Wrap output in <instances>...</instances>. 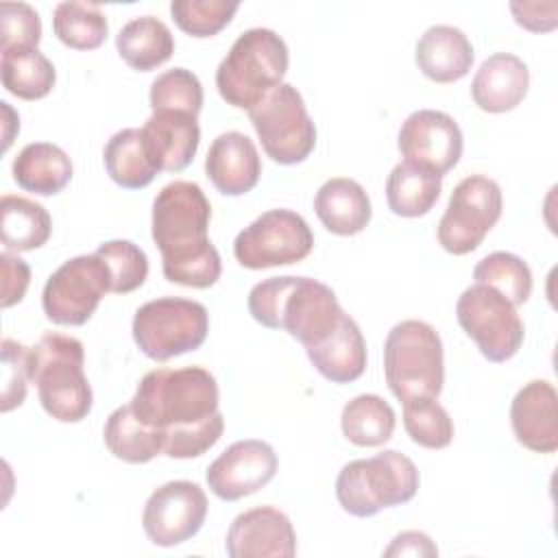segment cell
Wrapping results in <instances>:
<instances>
[{"label":"cell","instance_id":"1","mask_svg":"<svg viewBox=\"0 0 558 558\" xmlns=\"http://www.w3.org/2000/svg\"><path fill=\"white\" fill-rule=\"evenodd\" d=\"M218 401L216 377L203 366H185L146 373L129 405L140 421L166 432L168 458L187 460L220 440L225 418Z\"/></svg>","mask_w":558,"mask_h":558},{"label":"cell","instance_id":"2","mask_svg":"<svg viewBox=\"0 0 558 558\" xmlns=\"http://www.w3.org/2000/svg\"><path fill=\"white\" fill-rule=\"evenodd\" d=\"M211 205L194 181H172L153 201L150 233L161 253L163 277L187 288H211L222 262L207 229Z\"/></svg>","mask_w":558,"mask_h":558},{"label":"cell","instance_id":"3","mask_svg":"<svg viewBox=\"0 0 558 558\" xmlns=\"http://www.w3.org/2000/svg\"><path fill=\"white\" fill-rule=\"evenodd\" d=\"M246 303L259 325L288 331L305 349L323 342L344 314L333 290L312 277L264 279L251 288Z\"/></svg>","mask_w":558,"mask_h":558},{"label":"cell","instance_id":"4","mask_svg":"<svg viewBox=\"0 0 558 558\" xmlns=\"http://www.w3.org/2000/svg\"><path fill=\"white\" fill-rule=\"evenodd\" d=\"M85 349L78 338L48 331L28 347V375L39 403L61 423H78L92 412L94 395L85 377Z\"/></svg>","mask_w":558,"mask_h":558},{"label":"cell","instance_id":"5","mask_svg":"<svg viewBox=\"0 0 558 558\" xmlns=\"http://www.w3.org/2000/svg\"><path fill=\"white\" fill-rule=\"evenodd\" d=\"M288 63L290 54L281 35L270 28H248L216 70L218 94L227 105L251 111L283 83Z\"/></svg>","mask_w":558,"mask_h":558},{"label":"cell","instance_id":"6","mask_svg":"<svg viewBox=\"0 0 558 558\" xmlns=\"http://www.w3.org/2000/svg\"><path fill=\"white\" fill-rule=\"evenodd\" d=\"M384 375L390 392L401 401L438 399L445 384L442 340L423 320L397 323L384 342Z\"/></svg>","mask_w":558,"mask_h":558},{"label":"cell","instance_id":"7","mask_svg":"<svg viewBox=\"0 0 558 558\" xmlns=\"http://www.w3.org/2000/svg\"><path fill=\"white\" fill-rule=\"evenodd\" d=\"M416 464L395 451L386 449L366 460L347 462L336 480V497L344 512L366 519L384 508L408 504L418 490Z\"/></svg>","mask_w":558,"mask_h":558},{"label":"cell","instance_id":"8","mask_svg":"<svg viewBox=\"0 0 558 558\" xmlns=\"http://www.w3.org/2000/svg\"><path fill=\"white\" fill-rule=\"evenodd\" d=\"M131 329L135 344L146 357L168 362L196 351L205 342L209 314L198 301L161 296L137 307Z\"/></svg>","mask_w":558,"mask_h":558},{"label":"cell","instance_id":"9","mask_svg":"<svg viewBox=\"0 0 558 558\" xmlns=\"http://www.w3.org/2000/svg\"><path fill=\"white\" fill-rule=\"evenodd\" d=\"M248 118L264 153L281 166L305 161L316 146L314 120L305 109L301 92L290 83L275 87L248 111Z\"/></svg>","mask_w":558,"mask_h":558},{"label":"cell","instance_id":"10","mask_svg":"<svg viewBox=\"0 0 558 558\" xmlns=\"http://www.w3.org/2000/svg\"><path fill=\"white\" fill-rule=\"evenodd\" d=\"M504 209L501 187L495 179L471 174L462 179L447 203L438 222V244L451 255L475 251L486 233L497 225Z\"/></svg>","mask_w":558,"mask_h":558},{"label":"cell","instance_id":"11","mask_svg":"<svg viewBox=\"0 0 558 558\" xmlns=\"http://www.w3.org/2000/svg\"><path fill=\"white\" fill-rule=\"evenodd\" d=\"M314 248V233L292 209H270L244 227L233 240V255L251 270L303 262Z\"/></svg>","mask_w":558,"mask_h":558},{"label":"cell","instance_id":"12","mask_svg":"<svg viewBox=\"0 0 558 558\" xmlns=\"http://www.w3.org/2000/svg\"><path fill=\"white\" fill-rule=\"evenodd\" d=\"M456 318L488 362L501 364L523 344L525 331L517 307L484 283H473L460 294Z\"/></svg>","mask_w":558,"mask_h":558},{"label":"cell","instance_id":"13","mask_svg":"<svg viewBox=\"0 0 558 558\" xmlns=\"http://www.w3.org/2000/svg\"><path fill=\"white\" fill-rule=\"evenodd\" d=\"M107 292H111V283L105 262L96 253L76 255L48 277L41 292V307L54 325L81 327L92 318Z\"/></svg>","mask_w":558,"mask_h":558},{"label":"cell","instance_id":"14","mask_svg":"<svg viewBox=\"0 0 558 558\" xmlns=\"http://www.w3.org/2000/svg\"><path fill=\"white\" fill-rule=\"evenodd\" d=\"M207 517V495L190 480L166 482L150 493L142 512V527L150 543L174 547L198 534Z\"/></svg>","mask_w":558,"mask_h":558},{"label":"cell","instance_id":"15","mask_svg":"<svg viewBox=\"0 0 558 558\" xmlns=\"http://www.w3.org/2000/svg\"><path fill=\"white\" fill-rule=\"evenodd\" d=\"M397 146L403 161L429 168L442 177L460 161L464 137L449 113L418 109L401 124Z\"/></svg>","mask_w":558,"mask_h":558},{"label":"cell","instance_id":"16","mask_svg":"<svg viewBox=\"0 0 558 558\" xmlns=\"http://www.w3.org/2000/svg\"><path fill=\"white\" fill-rule=\"evenodd\" d=\"M279 460L266 440L246 438L229 445L205 473L209 490L222 501H238L264 488L277 473Z\"/></svg>","mask_w":558,"mask_h":558},{"label":"cell","instance_id":"17","mask_svg":"<svg viewBox=\"0 0 558 558\" xmlns=\"http://www.w3.org/2000/svg\"><path fill=\"white\" fill-rule=\"evenodd\" d=\"M225 547L231 558H292L296 534L279 508L259 506L231 521Z\"/></svg>","mask_w":558,"mask_h":558},{"label":"cell","instance_id":"18","mask_svg":"<svg viewBox=\"0 0 558 558\" xmlns=\"http://www.w3.org/2000/svg\"><path fill=\"white\" fill-rule=\"evenodd\" d=\"M510 425L517 440L536 453L558 449V395L545 379L527 381L512 399Z\"/></svg>","mask_w":558,"mask_h":558},{"label":"cell","instance_id":"19","mask_svg":"<svg viewBox=\"0 0 558 558\" xmlns=\"http://www.w3.org/2000/svg\"><path fill=\"white\" fill-rule=\"evenodd\" d=\"M140 131L146 153L159 172L185 170L201 144L198 120L185 111H153Z\"/></svg>","mask_w":558,"mask_h":558},{"label":"cell","instance_id":"20","mask_svg":"<svg viewBox=\"0 0 558 558\" xmlns=\"http://www.w3.org/2000/svg\"><path fill=\"white\" fill-rule=\"evenodd\" d=\"M205 172L225 196L251 192L262 174V161L253 140L240 131L220 133L207 150Z\"/></svg>","mask_w":558,"mask_h":558},{"label":"cell","instance_id":"21","mask_svg":"<svg viewBox=\"0 0 558 558\" xmlns=\"http://www.w3.org/2000/svg\"><path fill=\"white\" fill-rule=\"evenodd\" d=\"M530 70L510 52L490 54L473 76V102L488 113L512 111L527 94Z\"/></svg>","mask_w":558,"mask_h":558},{"label":"cell","instance_id":"22","mask_svg":"<svg viewBox=\"0 0 558 558\" xmlns=\"http://www.w3.org/2000/svg\"><path fill=\"white\" fill-rule=\"evenodd\" d=\"M418 70L434 83H453L469 74L475 52L469 37L449 24L429 26L416 41Z\"/></svg>","mask_w":558,"mask_h":558},{"label":"cell","instance_id":"23","mask_svg":"<svg viewBox=\"0 0 558 558\" xmlns=\"http://www.w3.org/2000/svg\"><path fill=\"white\" fill-rule=\"evenodd\" d=\"M305 351L312 366L333 384L355 381L366 368V340L360 325L347 312L323 342Z\"/></svg>","mask_w":558,"mask_h":558},{"label":"cell","instance_id":"24","mask_svg":"<svg viewBox=\"0 0 558 558\" xmlns=\"http://www.w3.org/2000/svg\"><path fill=\"white\" fill-rule=\"evenodd\" d=\"M314 211L323 227L336 235H355L364 231L373 216L366 190L349 177L325 181L314 196Z\"/></svg>","mask_w":558,"mask_h":558},{"label":"cell","instance_id":"25","mask_svg":"<svg viewBox=\"0 0 558 558\" xmlns=\"http://www.w3.org/2000/svg\"><path fill=\"white\" fill-rule=\"evenodd\" d=\"M74 168L68 153L50 142L26 144L13 159L15 183L39 196H54L72 181Z\"/></svg>","mask_w":558,"mask_h":558},{"label":"cell","instance_id":"26","mask_svg":"<svg viewBox=\"0 0 558 558\" xmlns=\"http://www.w3.org/2000/svg\"><path fill=\"white\" fill-rule=\"evenodd\" d=\"M102 438L107 449L129 464L150 462L166 449V432L140 421L129 403L109 414Z\"/></svg>","mask_w":558,"mask_h":558},{"label":"cell","instance_id":"27","mask_svg":"<svg viewBox=\"0 0 558 558\" xmlns=\"http://www.w3.org/2000/svg\"><path fill=\"white\" fill-rule=\"evenodd\" d=\"M116 48L129 68L137 72H150L172 57L174 37L161 20L142 15L133 17L120 28Z\"/></svg>","mask_w":558,"mask_h":558},{"label":"cell","instance_id":"28","mask_svg":"<svg viewBox=\"0 0 558 558\" xmlns=\"http://www.w3.org/2000/svg\"><path fill=\"white\" fill-rule=\"evenodd\" d=\"M442 190V177L429 168L401 161L386 179V201L392 214L418 218L429 214Z\"/></svg>","mask_w":558,"mask_h":558},{"label":"cell","instance_id":"29","mask_svg":"<svg viewBox=\"0 0 558 558\" xmlns=\"http://www.w3.org/2000/svg\"><path fill=\"white\" fill-rule=\"evenodd\" d=\"M2 85L22 100H39L48 96L57 83L52 61L37 48H9L0 52Z\"/></svg>","mask_w":558,"mask_h":558},{"label":"cell","instance_id":"30","mask_svg":"<svg viewBox=\"0 0 558 558\" xmlns=\"http://www.w3.org/2000/svg\"><path fill=\"white\" fill-rule=\"evenodd\" d=\"M52 220L44 205L4 194L0 205V235L7 251H35L50 238Z\"/></svg>","mask_w":558,"mask_h":558},{"label":"cell","instance_id":"31","mask_svg":"<svg viewBox=\"0 0 558 558\" xmlns=\"http://www.w3.org/2000/svg\"><path fill=\"white\" fill-rule=\"evenodd\" d=\"M102 161L111 181L124 190H142L159 174L146 153L140 129H122L113 133L105 144Z\"/></svg>","mask_w":558,"mask_h":558},{"label":"cell","instance_id":"32","mask_svg":"<svg viewBox=\"0 0 558 558\" xmlns=\"http://www.w3.org/2000/svg\"><path fill=\"white\" fill-rule=\"evenodd\" d=\"M395 410L379 395H357L344 408L340 416L342 434L357 447H379L392 438Z\"/></svg>","mask_w":558,"mask_h":558},{"label":"cell","instance_id":"33","mask_svg":"<svg viewBox=\"0 0 558 558\" xmlns=\"http://www.w3.org/2000/svg\"><path fill=\"white\" fill-rule=\"evenodd\" d=\"M52 31L72 50H96L107 39L109 22L98 4L65 0L54 7Z\"/></svg>","mask_w":558,"mask_h":558},{"label":"cell","instance_id":"34","mask_svg":"<svg viewBox=\"0 0 558 558\" xmlns=\"http://www.w3.org/2000/svg\"><path fill=\"white\" fill-rule=\"evenodd\" d=\"M475 283H484L506 296L514 307L523 305L532 294V270L514 253L495 251L477 262L473 268Z\"/></svg>","mask_w":558,"mask_h":558},{"label":"cell","instance_id":"35","mask_svg":"<svg viewBox=\"0 0 558 558\" xmlns=\"http://www.w3.org/2000/svg\"><path fill=\"white\" fill-rule=\"evenodd\" d=\"M403 427L425 449H445L453 440V421L436 399H412L403 403Z\"/></svg>","mask_w":558,"mask_h":558},{"label":"cell","instance_id":"36","mask_svg":"<svg viewBox=\"0 0 558 558\" xmlns=\"http://www.w3.org/2000/svg\"><path fill=\"white\" fill-rule=\"evenodd\" d=\"M148 100L153 111H185L198 116L203 109V85L194 72L172 68L150 83Z\"/></svg>","mask_w":558,"mask_h":558},{"label":"cell","instance_id":"37","mask_svg":"<svg viewBox=\"0 0 558 558\" xmlns=\"http://www.w3.org/2000/svg\"><path fill=\"white\" fill-rule=\"evenodd\" d=\"M96 255L107 266L113 294H129L148 277L146 253L129 240H109L96 248Z\"/></svg>","mask_w":558,"mask_h":558},{"label":"cell","instance_id":"38","mask_svg":"<svg viewBox=\"0 0 558 558\" xmlns=\"http://www.w3.org/2000/svg\"><path fill=\"white\" fill-rule=\"evenodd\" d=\"M238 2L227 0H172L170 15L174 24L190 37H214L235 15Z\"/></svg>","mask_w":558,"mask_h":558},{"label":"cell","instance_id":"39","mask_svg":"<svg viewBox=\"0 0 558 558\" xmlns=\"http://www.w3.org/2000/svg\"><path fill=\"white\" fill-rule=\"evenodd\" d=\"M41 41V20L26 2L0 4V52L9 48H37Z\"/></svg>","mask_w":558,"mask_h":558},{"label":"cell","instance_id":"40","mask_svg":"<svg viewBox=\"0 0 558 558\" xmlns=\"http://www.w3.org/2000/svg\"><path fill=\"white\" fill-rule=\"evenodd\" d=\"M2 412H11L13 408H20L26 399L28 390V347L4 338L2 340Z\"/></svg>","mask_w":558,"mask_h":558},{"label":"cell","instance_id":"41","mask_svg":"<svg viewBox=\"0 0 558 558\" xmlns=\"http://www.w3.org/2000/svg\"><path fill=\"white\" fill-rule=\"evenodd\" d=\"M0 262H2V307H11L24 299L31 283V268L22 257L11 255L9 251L0 255Z\"/></svg>","mask_w":558,"mask_h":558},{"label":"cell","instance_id":"42","mask_svg":"<svg viewBox=\"0 0 558 558\" xmlns=\"http://www.w3.org/2000/svg\"><path fill=\"white\" fill-rule=\"evenodd\" d=\"M514 22L532 33H545L558 24V2H510Z\"/></svg>","mask_w":558,"mask_h":558},{"label":"cell","instance_id":"43","mask_svg":"<svg viewBox=\"0 0 558 558\" xmlns=\"http://www.w3.org/2000/svg\"><path fill=\"white\" fill-rule=\"evenodd\" d=\"M438 547L423 532H401L392 538L390 547L384 549V556H436Z\"/></svg>","mask_w":558,"mask_h":558}]
</instances>
